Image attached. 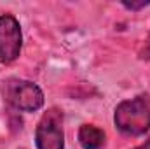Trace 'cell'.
<instances>
[{
    "label": "cell",
    "mask_w": 150,
    "mask_h": 149,
    "mask_svg": "<svg viewBox=\"0 0 150 149\" xmlns=\"http://www.w3.org/2000/svg\"><path fill=\"white\" fill-rule=\"evenodd\" d=\"M113 123L119 132L129 137L143 135L150 130V95L142 93L131 100L120 102L113 112Z\"/></svg>",
    "instance_id": "1"
},
{
    "label": "cell",
    "mask_w": 150,
    "mask_h": 149,
    "mask_svg": "<svg viewBox=\"0 0 150 149\" xmlns=\"http://www.w3.org/2000/svg\"><path fill=\"white\" fill-rule=\"evenodd\" d=\"M4 98L21 112H35L44 105V93L35 82L9 79L4 82Z\"/></svg>",
    "instance_id": "2"
},
{
    "label": "cell",
    "mask_w": 150,
    "mask_h": 149,
    "mask_svg": "<svg viewBox=\"0 0 150 149\" xmlns=\"http://www.w3.org/2000/svg\"><path fill=\"white\" fill-rule=\"evenodd\" d=\"M37 149H65L63 133V112L58 107H51L42 114L35 130Z\"/></svg>",
    "instance_id": "3"
},
{
    "label": "cell",
    "mask_w": 150,
    "mask_h": 149,
    "mask_svg": "<svg viewBox=\"0 0 150 149\" xmlns=\"http://www.w3.org/2000/svg\"><path fill=\"white\" fill-rule=\"evenodd\" d=\"M23 46V35L19 21L12 14L0 16V62L12 63L18 60Z\"/></svg>",
    "instance_id": "4"
},
{
    "label": "cell",
    "mask_w": 150,
    "mask_h": 149,
    "mask_svg": "<svg viewBox=\"0 0 150 149\" xmlns=\"http://www.w3.org/2000/svg\"><path fill=\"white\" fill-rule=\"evenodd\" d=\"M105 139V132L94 125H82L79 128V142L84 149H101Z\"/></svg>",
    "instance_id": "5"
},
{
    "label": "cell",
    "mask_w": 150,
    "mask_h": 149,
    "mask_svg": "<svg viewBox=\"0 0 150 149\" xmlns=\"http://www.w3.org/2000/svg\"><path fill=\"white\" fill-rule=\"evenodd\" d=\"M138 56H140V60H150V32L147 35V39L143 40L140 51H138Z\"/></svg>",
    "instance_id": "6"
},
{
    "label": "cell",
    "mask_w": 150,
    "mask_h": 149,
    "mask_svg": "<svg viewBox=\"0 0 150 149\" xmlns=\"http://www.w3.org/2000/svg\"><path fill=\"white\" fill-rule=\"evenodd\" d=\"M122 5L129 11H140L143 7L150 5V0H140V2H122Z\"/></svg>",
    "instance_id": "7"
},
{
    "label": "cell",
    "mask_w": 150,
    "mask_h": 149,
    "mask_svg": "<svg viewBox=\"0 0 150 149\" xmlns=\"http://www.w3.org/2000/svg\"><path fill=\"white\" fill-rule=\"evenodd\" d=\"M134 149H150V139L145 142V144H142V146H138V148H134Z\"/></svg>",
    "instance_id": "8"
}]
</instances>
